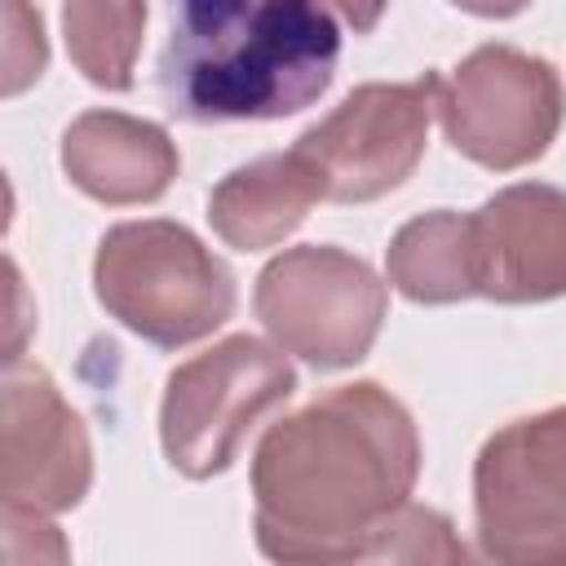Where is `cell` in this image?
Here are the masks:
<instances>
[{"instance_id": "1", "label": "cell", "mask_w": 566, "mask_h": 566, "mask_svg": "<svg viewBox=\"0 0 566 566\" xmlns=\"http://www.w3.org/2000/svg\"><path fill=\"white\" fill-rule=\"evenodd\" d=\"M420 478L411 411L376 380L318 394L252 451V531L274 566H349Z\"/></svg>"}, {"instance_id": "2", "label": "cell", "mask_w": 566, "mask_h": 566, "mask_svg": "<svg viewBox=\"0 0 566 566\" xmlns=\"http://www.w3.org/2000/svg\"><path fill=\"white\" fill-rule=\"evenodd\" d=\"M340 62V22L314 0H186L159 53V97L186 124L283 119L314 106Z\"/></svg>"}, {"instance_id": "3", "label": "cell", "mask_w": 566, "mask_h": 566, "mask_svg": "<svg viewBox=\"0 0 566 566\" xmlns=\"http://www.w3.org/2000/svg\"><path fill=\"white\" fill-rule=\"evenodd\" d=\"M102 310L155 349H181L212 336L239 305L230 265L181 221H119L93 256Z\"/></svg>"}, {"instance_id": "4", "label": "cell", "mask_w": 566, "mask_h": 566, "mask_svg": "<svg viewBox=\"0 0 566 566\" xmlns=\"http://www.w3.org/2000/svg\"><path fill=\"white\" fill-rule=\"evenodd\" d=\"M464 566H566V407L509 420L482 442Z\"/></svg>"}, {"instance_id": "5", "label": "cell", "mask_w": 566, "mask_h": 566, "mask_svg": "<svg viewBox=\"0 0 566 566\" xmlns=\"http://www.w3.org/2000/svg\"><path fill=\"white\" fill-rule=\"evenodd\" d=\"M296 394V371L283 349L261 336H226L190 363L172 367L159 402V447L181 478L226 473L248 433Z\"/></svg>"}, {"instance_id": "6", "label": "cell", "mask_w": 566, "mask_h": 566, "mask_svg": "<svg viewBox=\"0 0 566 566\" xmlns=\"http://www.w3.org/2000/svg\"><path fill=\"white\" fill-rule=\"evenodd\" d=\"M252 310L274 349L314 371H340L371 354L389 287L363 256L332 243H301L256 274Z\"/></svg>"}, {"instance_id": "7", "label": "cell", "mask_w": 566, "mask_h": 566, "mask_svg": "<svg viewBox=\"0 0 566 566\" xmlns=\"http://www.w3.org/2000/svg\"><path fill=\"white\" fill-rule=\"evenodd\" d=\"M566 93L548 57L517 44H478L438 93V119L455 155L491 172L535 164L562 128Z\"/></svg>"}, {"instance_id": "8", "label": "cell", "mask_w": 566, "mask_h": 566, "mask_svg": "<svg viewBox=\"0 0 566 566\" xmlns=\"http://www.w3.org/2000/svg\"><path fill=\"white\" fill-rule=\"evenodd\" d=\"M442 75L424 71L402 84H358L332 115L296 137V155L318 177L332 203H371L398 190L424 159L429 119L438 111Z\"/></svg>"}, {"instance_id": "9", "label": "cell", "mask_w": 566, "mask_h": 566, "mask_svg": "<svg viewBox=\"0 0 566 566\" xmlns=\"http://www.w3.org/2000/svg\"><path fill=\"white\" fill-rule=\"evenodd\" d=\"M4 504L27 513H66L93 486V442L80 411L40 363L4 367Z\"/></svg>"}, {"instance_id": "10", "label": "cell", "mask_w": 566, "mask_h": 566, "mask_svg": "<svg viewBox=\"0 0 566 566\" xmlns=\"http://www.w3.org/2000/svg\"><path fill=\"white\" fill-rule=\"evenodd\" d=\"M473 217L478 296L495 305H539L566 296V190L517 181L495 190Z\"/></svg>"}, {"instance_id": "11", "label": "cell", "mask_w": 566, "mask_h": 566, "mask_svg": "<svg viewBox=\"0 0 566 566\" xmlns=\"http://www.w3.org/2000/svg\"><path fill=\"white\" fill-rule=\"evenodd\" d=\"M181 168L164 124L124 111H84L62 133V172L97 203H155Z\"/></svg>"}, {"instance_id": "12", "label": "cell", "mask_w": 566, "mask_h": 566, "mask_svg": "<svg viewBox=\"0 0 566 566\" xmlns=\"http://www.w3.org/2000/svg\"><path fill=\"white\" fill-rule=\"evenodd\" d=\"M318 199L323 190L318 177L305 168V159L296 150H274L230 168L212 186L208 221L217 239L230 243L234 252H265L279 248L292 230H301V221Z\"/></svg>"}, {"instance_id": "13", "label": "cell", "mask_w": 566, "mask_h": 566, "mask_svg": "<svg viewBox=\"0 0 566 566\" xmlns=\"http://www.w3.org/2000/svg\"><path fill=\"white\" fill-rule=\"evenodd\" d=\"M385 274L416 305H455L478 296L473 217L451 208L411 217L385 248Z\"/></svg>"}, {"instance_id": "14", "label": "cell", "mask_w": 566, "mask_h": 566, "mask_svg": "<svg viewBox=\"0 0 566 566\" xmlns=\"http://www.w3.org/2000/svg\"><path fill=\"white\" fill-rule=\"evenodd\" d=\"M142 31H146V4L133 0H71L62 9V35L75 71L106 93L133 88Z\"/></svg>"}, {"instance_id": "15", "label": "cell", "mask_w": 566, "mask_h": 566, "mask_svg": "<svg viewBox=\"0 0 566 566\" xmlns=\"http://www.w3.org/2000/svg\"><path fill=\"white\" fill-rule=\"evenodd\" d=\"M349 566H464V539L442 509L407 500L371 531Z\"/></svg>"}, {"instance_id": "16", "label": "cell", "mask_w": 566, "mask_h": 566, "mask_svg": "<svg viewBox=\"0 0 566 566\" xmlns=\"http://www.w3.org/2000/svg\"><path fill=\"white\" fill-rule=\"evenodd\" d=\"M4 566H71V539L44 513L4 504Z\"/></svg>"}, {"instance_id": "17", "label": "cell", "mask_w": 566, "mask_h": 566, "mask_svg": "<svg viewBox=\"0 0 566 566\" xmlns=\"http://www.w3.org/2000/svg\"><path fill=\"white\" fill-rule=\"evenodd\" d=\"M4 22H9V35H4V93L13 97L31 80H40L44 62H49V44H44L40 13H31L27 4H9Z\"/></svg>"}]
</instances>
